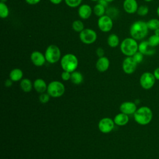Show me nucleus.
<instances>
[{
	"label": "nucleus",
	"instance_id": "1",
	"mask_svg": "<svg viewBox=\"0 0 159 159\" xmlns=\"http://www.w3.org/2000/svg\"><path fill=\"white\" fill-rule=\"evenodd\" d=\"M148 28L147 22L143 20H136L133 22L129 29L130 37L136 40H141L144 39L148 34Z\"/></svg>",
	"mask_w": 159,
	"mask_h": 159
},
{
	"label": "nucleus",
	"instance_id": "2",
	"mask_svg": "<svg viewBox=\"0 0 159 159\" xmlns=\"http://www.w3.org/2000/svg\"><path fill=\"white\" fill-rule=\"evenodd\" d=\"M135 121L142 125L150 123L153 118V112L148 106H142L137 109L134 114Z\"/></svg>",
	"mask_w": 159,
	"mask_h": 159
},
{
	"label": "nucleus",
	"instance_id": "3",
	"mask_svg": "<svg viewBox=\"0 0 159 159\" xmlns=\"http://www.w3.org/2000/svg\"><path fill=\"white\" fill-rule=\"evenodd\" d=\"M121 52L126 57H132L139 50V43L137 40L132 37L124 39L120 44Z\"/></svg>",
	"mask_w": 159,
	"mask_h": 159
},
{
	"label": "nucleus",
	"instance_id": "4",
	"mask_svg": "<svg viewBox=\"0 0 159 159\" xmlns=\"http://www.w3.org/2000/svg\"><path fill=\"white\" fill-rule=\"evenodd\" d=\"M60 65L63 71L72 73L78 67V60L74 54L66 53L60 59Z\"/></svg>",
	"mask_w": 159,
	"mask_h": 159
},
{
	"label": "nucleus",
	"instance_id": "5",
	"mask_svg": "<svg viewBox=\"0 0 159 159\" xmlns=\"http://www.w3.org/2000/svg\"><path fill=\"white\" fill-rule=\"evenodd\" d=\"M44 55L47 62L50 63H55L60 60L61 51L58 46L52 44L47 47Z\"/></svg>",
	"mask_w": 159,
	"mask_h": 159
},
{
	"label": "nucleus",
	"instance_id": "6",
	"mask_svg": "<svg viewBox=\"0 0 159 159\" xmlns=\"http://www.w3.org/2000/svg\"><path fill=\"white\" fill-rule=\"evenodd\" d=\"M65 91L64 84L59 81H51L47 86V93L52 98L61 96Z\"/></svg>",
	"mask_w": 159,
	"mask_h": 159
},
{
	"label": "nucleus",
	"instance_id": "7",
	"mask_svg": "<svg viewBox=\"0 0 159 159\" xmlns=\"http://www.w3.org/2000/svg\"><path fill=\"white\" fill-rule=\"evenodd\" d=\"M156 79L153 73L149 71H146L143 73L139 80L140 84L141 87L144 89H151L155 83Z\"/></svg>",
	"mask_w": 159,
	"mask_h": 159
},
{
	"label": "nucleus",
	"instance_id": "8",
	"mask_svg": "<svg viewBox=\"0 0 159 159\" xmlns=\"http://www.w3.org/2000/svg\"><path fill=\"white\" fill-rule=\"evenodd\" d=\"M79 37L83 43L90 45L96 40L97 34L93 29L86 28L80 33Z\"/></svg>",
	"mask_w": 159,
	"mask_h": 159
},
{
	"label": "nucleus",
	"instance_id": "9",
	"mask_svg": "<svg viewBox=\"0 0 159 159\" xmlns=\"http://www.w3.org/2000/svg\"><path fill=\"white\" fill-rule=\"evenodd\" d=\"M98 26L99 30L103 32H109L113 27V21L111 17L108 15H104L99 17Z\"/></svg>",
	"mask_w": 159,
	"mask_h": 159
},
{
	"label": "nucleus",
	"instance_id": "10",
	"mask_svg": "<svg viewBox=\"0 0 159 159\" xmlns=\"http://www.w3.org/2000/svg\"><path fill=\"white\" fill-rule=\"evenodd\" d=\"M137 66V63L132 57H127L122 61V68L124 72L126 74L130 75L134 73Z\"/></svg>",
	"mask_w": 159,
	"mask_h": 159
},
{
	"label": "nucleus",
	"instance_id": "11",
	"mask_svg": "<svg viewBox=\"0 0 159 159\" xmlns=\"http://www.w3.org/2000/svg\"><path fill=\"white\" fill-rule=\"evenodd\" d=\"M114 120L109 117H104L99 120L98 123V128L102 133L107 134L114 129Z\"/></svg>",
	"mask_w": 159,
	"mask_h": 159
},
{
	"label": "nucleus",
	"instance_id": "12",
	"mask_svg": "<svg viewBox=\"0 0 159 159\" xmlns=\"http://www.w3.org/2000/svg\"><path fill=\"white\" fill-rule=\"evenodd\" d=\"M139 52L143 55L152 56L156 52L155 47H152L147 40H142L139 43Z\"/></svg>",
	"mask_w": 159,
	"mask_h": 159
},
{
	"label": "nucleus",
	"instance_id": "13",
	"mask_svg": "<svg viewBox=\"0 0 159 159\" xmlns=\"http://www.w3.org/2000/svg\"><path fill=\"white\" fill-rule=\"evenodd\" d=\"M119 109L121 112L127 115H130L134 114L137 111V108L135 102L132 101H125L120 104Z\"/></svg>",
	"mask_w": 159,
	"mask_h": 159
},
{
	"label": "nucleus",
	"instance_id": "14",
	"mask_svg": "<svg viewBox=\"0 0 159 159\" xmlns=\"http://www.w3.org/2000/svg\"><path fill=\"white\" fill-rule=\"evenodd\" d=\"M30 60L32 63L37 66H43L46 61L45 55L39 51H34L30 55Z\"/></svg>",
	"mask_w": 159,
	"mask_h": 159
},
{
	"label": "nucleus",
	"instance_id": "15",
	"mask_svg": "<svg viewBox=\"0 0 159 159\" xmlns=\"http://www.w3.org/2000/svg\"><path fill=\"white\" fill-rule=\"evenodd\" d=\"M139 5L136 0H124L123 2L124 10L128 14H132L137 12Z\"/></svg>",
	"mask_w": 159,
	"mask_h": 159
},
{
	"label": "nucleus",
	"instance_id": "16",
	"mask_svg": "<svg viewBox=\"0 0 159 159\" xmlns=\"http://www.w3.org/2000/svg\"><path fill=\"white\" fill-rule=\"evenodd\" d=\"M93 12L91 7L87 4H83L79 6L78 10V14L79 17L82 19H88L90 17Z\"/></svg>",
	"mask_w": 159,
	"mask_h": 159
},
{
	"label": "nucleus",
	"instance_id": "17",
	"mask_svg": "<svg viewBox=\"0 0 159 159\" xmlns=\"http://www.w3.org/2000/svg\"><path fill=\"white\" fill-rule=\"evenodd\" d=\"M110 61L106 57H99L96 63V68L99 72H105L109 67Z\"/></svg>",
	"mask_w": 159,
	"mask_h": 159
},
{
	"label": "nucleus",
	"instance_id": "18",
	"mask_svg": "<svg viewBox=\"0 0 159 159\" xmlns=\"http://www.w3.org/2000/svg\"><path fill=\"white\" fill-rule=\"evenodd\" d=\"M47 86L48 85H47L45 81L41 78L36 79L33 83V87L35 90L40 94L43 93L47 91Z\"/></svg>",
	"mask_w": 159,
	"mask_h": 159
},
{
	"label": "nucleus",
	"instance_id": "19",
	"mask_svg": "<svg viewBox=\"0 0 159 159\" xmlns=\"http://www.w3.org/2000/svg\"><path fill=\"white\" fill-rule=\"evenodd\" d=\"M129 120V117L127 114L120 112L117 114L114 118V124L119 126H123L126 125Z\"/></svg>",
	"mask_w": 159,
	"mask_h": 159
},
{
	"label": "nucleus",
	"instance_id": "20",
	"mask_svg": "<svg viewBox=\"0 0 159 159\" xmlns=\"http://www.w3.org/2000/svg\"><path fill=\"white\" fill-rule=\"evenodd\" d=\"M23 77V72L20 68H14L9 73V78L12 81H18Z\"/></svg>",
	"mask_w": 159,
	"mask_h": 159
},
{
	"label": "nucleus",
	"instance_id": "21",
	"mask_svg": "<svg viewBox=\"0 0 159 159\" xmlns=\"http://www.w3.org/2000/svg\"><path fill=\"white\" fill-rule=\"evenodd\" d=\"M20 87L24 92L29 93L32 90L33 88V84L29 79L24 78L20 82Z\"/></svg>",
	"mask_w": 159,
	"mask_h": 159
},
{
	"label": "nucleus",
	"instance_id": "22",
	"mask_svg": "<svg viewBox=\"0 0 159 159\" xmlns=\"http://www.w3.org/2000/svg\"><path fill=\"white\" fill-rule=\"evenodd\" d=\"M107 42L109 47L112 48L117 47L120 43L119 37H118L117 35L115 34H112L108 36Z\"/></svg>",
	"mask_w": 159,
	"mask_h": 159
},
{
	"label": "nucleus",
	"instance_id": "23",
	"mask_svg": "<svg viewBox=\"0 0 159 159\" xmlns=\"http://www.w3.org/2000/svg\"><path fill=\"white\" fill-rule=\"evenodd\" d=\"M70 80L75 84H80L83 81V76L80 71L75 70L71 73Z\"/></svg>",
	"mask_w": 159,
	"mask_h": 159
},
{
	"label": "nucleus",
	"instance_id": "24",
	"mask_svg": "<svg viewBox=\"0 0 159 159\" xmlns=\"http://www.w3.org/2000/svg\"><path fill=\"white\" fill-rule=\"evenodd\" d=\"M93 12L96 16L100 17L104 15V13L106 12V7L98 3L94 6Z\"/></svg>",
	"mask_w": 159,
	"mask_h": 159
},
{
	"label": "nucleus",
	"instance_id": "25",
	"mask_svg": "<svg viewBox=\"0 0 159 159\" xmlns=\"http://www.w3.org/2000/svg\"><path fill=\"white\" fill-rule=\"evenodd\" d=\"M147 25L149 30L154 31L159 28V19L157 18H152L147 22Z\"/></svg>",
	"mask_w": 159,
	"mask_h": 159
},
{
	"label": "nucleus",
	"instance_id": "26",
	"mask_svg": "<svg viewBox=\"0 0 159 159\" xmlns=\"http://www.w3.org/2000/svg\"><path fill=\"white\" fill-rule=\"evenodd\" d=\"M9 10L7 6L4 2H0V17L2 19H5L8 17Z\"/></svg>",
	"mask_w": 159,
	"mask_h": 159
},
{
	"label": "nucleus",
	"instance_id": "27",
	"mask_svg": "<svg viewBox=\"0 0 159 159\" xmlns=\"http://www.w3.org/2000/svg\"><path fill=\"white\" fill-rule=\"evenodd\" d=\"M72 29L77 32L80 33L84 29V25L83 22L80 20H75L72 23Z\"/></svg>",
	"mask_w": 159,
	"mask_h": 159
},
{
	"label": "nucleus",
	"instance_id": "28",
	"mask_svg": "<svg viewBox=\"0 0 159 159\" xmlns=\"http://www.w3.org/2000/svg\"><path fill=\"white\" fill-rule=\"evenodd\" d=\"M149 12V9L148 7L146 5H140L139 6L138 9L137 11V14L139 16H145L148 14Z\"/></svg>",
	"mask_w": 159,
	"mask_h": 159
},
{
	"label": "nucleus",
	"instance_id": "29",
	"mask_svg": "<svg viewBox=\"0 0 159 159\" xmlns=\"http://www.w3.org/2000/svg\"><path fill=\"white\" fill-rule=\"evenodd\" d=\"M147 41L152 47H156L159 45V36L153 34L148 37Z\"/></svg>",
	"mask_w": 159,
	"mask_h": 159
},
{
	"label": "nucleus",
	"instance_id": "30",
	"mask_svg": "<svg viewBox=\"0 0 159 159\" xmlns=\"http://www.w3.org/2000/svg\"><path fill=\"white\" fill-rule=\"evenodd\" d=\"M65 2L68 7L74 8L80 6L82 0H65Z\"/></svg>",
	"mask_w": 159,
	"mask_h": 159
},
{
	"label": "nucleus",
	"instance_id": "31",
	"mask_svg": "<svg viewBox=\"0 0 159 159\" xmlns=\"http://www.w3.org/2000/svg\"><path fill=\"white\" fill-rule=\"evenodd\" d=\"M50 96L48 94V93H42L40 94V95L39 96V101L42 104H45V103H47L49 100H50Z\"/></svg>",
	"mask_w": 159,
	"mask_h": 159
},
{
	"label": "nucleus",
	"instance_id": "32",
	"mask_svg": "<svg viewBox=\"0 0 159 159\" xmlns=\"http://www.w3.org/2000/svg\"><path fill=\"white\" fill-rule=\"evenodd\" d=\"M143 56L144 55L142 53H140V52L138 51L132 56V57L135 60V61L137 63V64H139V63H140L143 61Z\"/></svg>",
	"mask_w": 159,
	"mask_h": 159
},
{
	"label": "nucleus",
	"instance_id": "33",
	"mask_svg": "<svg viewBox=\"0 0 159 159\" xmlns=\"http://www.w3.org/2000/svg\"><path fill=\"white\" fill-rule=\"evenodd\" d=\"M61 77L63 81H68L71 78V73L66 71H63L61 73Z\"/></svg>",
	"mask_w": 159,
	"mask_h": 159
},
{
	"label": "nucleus",
	"instance_id": "34",
	"mask_svg": "<svg viewBox=\"0 0 159 159\" xmlns=\"http://www.w3.org/2000/svg\"><path fill=\"white\" fill-rule=\"evenodd\" d=\"M96 52V54H97V55L98 56L99 58L104 57V50L102 48H101V47L98 48Z\"/></svg>",
	"mask_w": 159,
	"mask_h": 159
},
{
	"label": "nucleus",
	"instance_id": "35",
	"mask_svg": "<svg viewBox=\"0 0 159 159\" xmlns=\"http://www.w3.org/2000/svg\"><path fill=\"white\" fill-rule=\"evenodd\" d=\"M25 2L30 5H35L38 4L41 0H25Z\"/></svg>",
	"mask_w": 159,
	"mask_h": 159
},
{
	"label": "nucleus",
	"instance_id": "36",
	"mask_svg": "<svg viewBox=\"0 0 159 159\" xmlns=\"http://www.w3.org/2000/svg\"><path fill=\"white\" fill-rule=\"evenodd\" d=\"M153 74L155 79L157 80H159V67H158L154 70Z\"/></svg>",
	"mask_w": 159,
	"mask_h": 159
},
{
	"label": "nucleus",
	"instance_id": "37",
	"mask_svg": "<svg viewBox=\"0 0 159 159\" xmlns=\"http://www.w3.org/2000/svg\"><path fill=\"white\" fill-rule=\"evenodd\" d=\"M12 81L10 78L6 80L4 82V85L6 87H11L12 86Z\"/></svg>",
	"mask_w": 159,
	"mask_h": 159
},
{
	"label": "nucleus",
	"instance_id": "38",
	"mask_svg": "<svg viewBox=\"0 0 159 159\" xmlns=\"http://www.w3.org/2000/svg\"><path fill=\"white\" fill-rule=\"evenodd\" d=\"M98 3L102 5L103 6H104L105 7L107 6V4H108V2L106 1V0H99L98 1Z\"/></svg>",
	"mask_w": 159,
	"mask_h": 159
},
{
	"label": "nucleus",
	"instance_id": "39",
	"mask_svg": "<svg viewBox=\"0 0 159 159\" xmlns=\"http://www.w3.org/2000/svg\"><path fill=\"white\" fill-rule=\"evenodd\" d=\"M53 4H60L63 0H49Z\"/></svg>",
	"mask_w": 159,
	"mask_h": 159
},
{
	"label": "nucleus",
	"instance_id": "40",
	"mask_svg": "<svg viewBox=\"0 0 159 159\" xmlns=\"http://www.w3.org/2000/svg\"><path fill=\"white\" fill-rule=\"evenodd\" d=\"M154 34H155V35L159 36V28L157 29H156L155 30H154Z\"/></svg>",
	"mask_w": 159,
	"mask_h": 159
},
{
	"label": "nucleus",
	"instance_id": "41",
	"mask_svg": "<svg viewBox=\"0 0 159 159\" xmlns=\"http://www.w3.org/2000/svg\"><path fill=\"white\" fill-rule=\"evenodd\" d=\"M156 12H157V16H158V17H159V6L157 7V10H156Z\"/></svg>",
	"mask_w": 159,
	"mask_h": 159
},
{
	"label": "nucleus",
	"instance_id": "42",
	"mask_svg": "<svg viewBox=\"0 0 159 159\" xmlns=\"http://www.w3.org/2000/svg\"><path fill=\"white\" fill-rule=\"evenodd\" d=\"M144 1H145V2H152V1H153V0H143Z\"/></svg>",
	"mask_w": 159,
	"mask_h": 159
},
{
	"label": "nucleus",
	"instance_id": "43",
	"mask_svg": "<svg viewBox=\"0 0 159 159\" xmlns=\"http://www.w3.org/2000/svg\"><path fill=\"white\" fill-rule=\"evenodd\" d=\"M108 3H109V2H112V1H114V0H106Z\"/></svg>",
	"mask_w": 159,
	"mask_h": 159
},
{
	"label": "nucleus",
	"instance_id": "44",
	"mask_svg": "<svg viewBox=\"0 0 159 159\" xmlns=\"http://www.w3.org/2000/svg\"><path fill=\"white\" fill-rule=\"evenodd\" d=\"M7 0H1V2H4V3H6V2L7 1Z\"/></svg>",
	"mask_w": 159,
	"mask_h": 159
},
{
	"label": "nucleus",
	"instance_id": "45",
	"mask_svg": "<svg viewBox=\"0 0 159 159\" xmlns=\"http://www.w3.org/2000/svg\"><path fill=\"white\" fill-rule=\"evenodd\" d=\"M91 1H98L99 0H91Z\"/></svg>",
	"mask_w": 159,
	"mask_h": 159
}]
</instances>
